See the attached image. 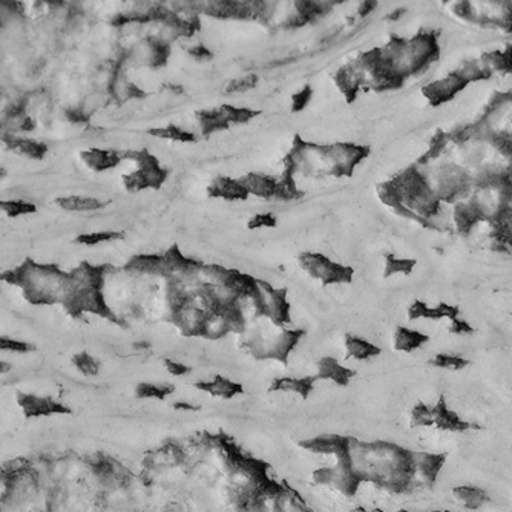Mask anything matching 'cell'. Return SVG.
I'll use <instances>...</instances> for the list:
<instances>
[{"mask_svg": "<svg viewBox=\"0 0 512 512\" xmlns=\"http://www.w3.org/2000/svg\"><path fill=\"white\" fill-rule=\"evenodd\" d=\"M428 338L425 336L417 330H411V328H397V331L395 334V347L400 351L405 353H411L415 350H419L422 347Z\"/></svg>", "mask_w": 512, "mask_h": 512, "instance_id": "obj_11", "label": "cell"}, {"mask_svg": "<svg viewBox=\"0 0 512 512\" xmlns=\"http://www.w3.org/2000/svg\"><path fill=\"white\" fill-rule=\"evenodd\" d=\"M195 386L201 391H206L210 396L221 397L224 400L233 399L244 391L242 390V385L222 376H213L210 380H200V382L195 384Z\"/></svg>", "mask_w": 512, "mask_h": 512, "instance_id": "obj_4", "label": "cell"}, {"mask_svg": "<svg viewBox=\"0 0 512 512\" xmlns=\"http://www.w3.org/2000/svg\"><path fill=\"white\" fill-rule=\"evenodd\" d=\"M8 489H10V478L0 472V503L5 500L6 496H8Z\"/></svg>", "mask_w": 512, "mask_h": 512, "instance_id": "obj_25", "label": "cell"}, {"mask_svg": "<svg viewBox=\"0 0 512 512\" xmlns=\"http://www.w3.org/2000/svg\"><path fill=\"white\" fill-rule=\"evenodd\" d=\"M152 134L160 137V139H166V140H172V141H194L195 137L190 134V132H186V130H183L180 128L176 126H167V128H163V129H155L152 130Z\"/></svg>", "mask_w": 512, "mask_h": 512, "instance_id": "obj_19", "label": "cell"}, {"mask_svg": "<svg viewBox=\"0 0 512 512\" xmlns=\"http://www.w3.org/2000/svg\"><path fill=\"white\" fill-rule=\"evenodd\" d=\"M240 181L242 183V186L246 187L247 194L258 195L262 196V198H270V196H275V192H277V180L270 178V176L251 174Z\"/></svg>", "mask_w": 512, "mask_h": 512, "instance_id": "obj_7", "label": "cell"}, {"mask_svg": "<svg viewBox=\"0 0 512 512\" xmlns=\"http://www.w3.org/2000/svg\"><path fill=\"white\" fill-rule=\"evenodd\" d=\"M83 160L91 169L94 170H106L115 167L120 163L121 156L114 150H103V149H89L83 152Z\"/></svg>", "mask_w": 512, "mask_h": 512, "instance_id": "obj_8", "label": "cell"}, {"mask_svg": "<svg viewBox=\"0 0 512 512\" xmlns=\"http://www.w3.org/2000/svg\"><path fill=\"white\" fill-rule=\"evenodd\" d=\"M301 266L310 277L323 281V284H342L351 279L353 270L350 267H344L333 262L325 255L305 253L301 256Z\"/></svg>", "mask_w": 512, "mask_h": 512, "instance_id": "obj_2", "label": "cell"}, {"mask_svg": "<svg viewBox=\"0 0 512 512\" xmlns=\"http://www.w3.org/2000/svg\"><path fill=\"white\" fill-rule=\"evenodd\" d=\"M3 279L23 290L25 298L32 304H62L69 296V273L57 266L37 264L26 259L22 266L3 275Z\"/></svg>", "mask_w": 512, "mask_h": 512, "instance_id": "obj_1", "label": "cell"}, {"mask_svg": "<svg viewBox=\"0 0 512 512\" xmlns=\"http://www.w3.org/2000/svg\"><path fill=\"white\" fill-rule=\"evenodd\" d=\"M5 175H6V170H5L2 166H0V180H2Z\"/></svg>", "mask_w": 512, "mask_h": 512, "instance_id": "obj_27", "label": "cell"}, {"mask_svg": "<svg viewBox=\"0 0 512 512\" xmlns=\"http://www.w3.org/2000/svg\"><path fill=\"white\" fill-rule=\"evenodd\" d=\"M137 397L140 399H156L164 400L169 395L174 393V386L167 384H155V382H143L137 385Z\"/></svg>", "mask_w": 512, "mask_h": 512, "instance_id": "obj_14", "label": "cell"}, {"mask_svg": "<svg viewBox=\"0 0 512 512\" xmlns=\"http://www.w3.org/2000/svg\"><path fill=\"white\" fill-rule=\"evenodd\" d=\"M415 267V261L404 259V258H396V256H388L386 258V266H385V277L390 275H399V273H410Z\"/></svg>", "mask_w": 512, "mask_h": 512, "instance_id": "obj_20", "label": "cell"}, {"mask_svg": "<svg viewBox=\"0 0 512 512\" xmlns=\"http://www.w3.org/2000/svg\"><path fill=\"white\" fill-rule=\"evenodd\" d=\"M57 205L69 212H93L103 207V202L93 196H82V195H69L63 198H57Z\"/></svg>", "mask_w": 512, "mask_h": 512, "instance_id": "obj_12", "label": "cell"}, {"mask_svg": "<svg viewBox=\"0 0 512 512\" xmlns=\"http://www.w3.org/2000/svg\"><path fill=\"white\" fill-rule=\"evenodd\" d=\"M3 141L6 146H8V149L12 150V152L25 155V156H28V159L42 160L48 152L47 144L38 143L36 140L22 139V137H16L12 134H5Z\"/></svg>", "mask_w": 512, "mask_h": 512, "instance_id": "obj_6", "label": "cell"}, {"mask_svg": "<svg viewBox=\"0 0 512 512\" xmlns=\"http://www.w3.org/2000/svg\"><path fill=\"white\" fill-rule=\"evenodd\" d=\"M0 209L10 216V218H16L21 215H28L36 212V206L31 202H26L23 200H11V201H0Z\"/></svg>", "mask_w": 512, "mask_h": 512, "instance_id": "obj_17", "label": "cell"}, {"mask_svg": "<svg viewBox=\"0 0 512 512\" xmlns=\"http://www.w3.org/2000/svg\"><path fill=\"white\" fill-rule=\"evenodd\" d=\"M123 233L115 232V231H104V232H93V233H86V235H80L77 238L78 244H84V246H95V244H102V242H109V241H117L121 240Z\"/></svg>", "mask_w": 512, "mask_h": 512, "instance_id": "obj_16", "label": "cell"}, {"mask_svg": "<svg viewBox=\"0 0 512 512\" xmlns=\"http://www.w3.org/2000/svg\"><path fill=\"white\" fill-rule=\"evenodd\" d=\"M312 97V89L310 88H304L301 93L294 94L293 95V110H301L303 108H305V104L308 103V100H310Z\"/></svg>", "mask_w": 512, "mask_h": 512, "instance_id": "obj_23", "label": "cell"}, {"mask_svg": "<svg viewBox=\"0 0 512 512\" xmlns=\"http://www.w3.org/2000/svg\"><path fill=\"white\" fill-rule=\"evenodd\" d=\"M210 194L215 196H221V198H226V200H242L248 195L241 181H235V180H229V178L215 180L213 185L210 186Z\"/></svg>", "mask_w": 512, "mask_h": 512, "instance_id": "obj_10", "label": "cell"}, {"mask_svg": "<svg viewBox=\"0 0 512 512\" xmlns=\"http://www.w3.org/2000/svg\"><path fill=\"white\" fill-rule=\"evenodd\" d=\"M256 82H258V77L256 75H246L241 78H236V80H232L229 83L227 86V93H246V91L252 89Z\"/></svg>", "mask_w": 512, "mask_h": 512, "instance_id": "obj_21", "label": "cell"}, {"mask_svg": "<svg viewBox=\"0 0 512 512\" xmlns=\"http://www.w3.org/2000/svg\"><path fill=\"white\" fill-rule=\"evenodd\" d=\"M12 370V364L10 362V360H3L0 359V376H6V374H10Z\"/></svg>", "mask_w": 512, "mask_h": 512, "instance_id": "obj_26", "label": "cell"}, {"mask_svg": "<svg viewBox=\"0 0 512 512\" xmlns=\"http://www.w3.org/2000/svg\"><path fill=\"white\" fill-rule=\"evenodd\" d=\"M345 350L349 356L358 360H369L373 356H377L380 349L374 345L370 340L358 336H347L345 338Z\"/></svg>", "mask_w": 512, "mask_h": 512, "instance_id": "obj_9", "label": "cell"}, {"mask_svg": "<svg viewBox=\"0 0 512 512\" xmlns=\"http://www.w3.org/2000/svg\"><path fill=\"white\" fill-rule=\"evenodd\" d=\"M275 224H277V221H275V216H273V215L262 213V215H256V216H253L252 221L248 222V227H251V229L273 227Z\"/></svg>", "mask_w": 512, "mask_h": 512, "instance_id": "obj_22", "label": "cell"}, {"mask_svg": "<svg viewBox=\"0 0 512 512\" xmlns=\"http://www.w3.org/2000/svg\"><path fill=\"white\" fill-rule=\"evenodd\" d=\"M432 365L439 366V369L443 370H451V371H457L462 370L466 366V359L461 354L456 353H437L434 359H432Z\"/></svg>", "mask_w": 512, "mask_h": 512, "instance_id": "obj_15", "label": "cell"}, {"mask_svg": "<svg viewBox=\"0 0 512 512\" xmlns=\"http://www.w3.org/2000/svg\"><path fill=\"white\" fill-rule=\"evenodd\" d=\"M72 365L75 370L86 377H95L100 373V360L86 351L77 353L72 356Z\"/></svg>", "mask_w": 512, "mask_h": 512, "instance_id": "obj_13", "label": "cell"}, {"mask_svg": "<svg viewBox=\"0 0 512 512\" xmlns=\"http://www.w3.org/2000/svg\"><path fill=\"white\" fill-rule=\"evenodd\" d=\"M189 52H190V56L198 58V60H205V58L210 57V51L207 49V47H202V45H196V47L190 48Z\"/></svg>", "mask_w": 512, "mask_h": 512, "instance_id": "obj_24", "label": "cell"}, {"mask_svg": "<svg viewBox=\"0 0 512 512\" xmlns=\"http://www.w3.org/2000/svg\"><path fill=\"white\" fill-rule=\"evenodd\" d=\"M36 350V345L26 342V340L14 339L10 336H0V351H10L14 354H30Z\"/></svg>", "mask_w": 512, "mask_h": 512, "instance_id": "obj_18", "label": "cell"}, {"mask_svg": "<svg viewBox=\"0 0 512 512\" xmlns=\"http://www.w3.org/2000/svg\"><path fill=\"white\" fill-rule=\"evenodd\" d=\"M452 497L456 498L458 507L468 511H478L489 502V494L483 488L462 485L452 489Z\"/></svg>", "mask_w": 512, "mask_h": 512, "instance_id": "obj_5", "label": "cell"}, {"mask_svg": "<svg viewBox=\"0 0 512 512\" xmlns=\"http://www.w3.org/2000/svg\"><path fill=\"white\" fill-rule=\"evenodd\" d=\"M17 404L22 408L25 417L28 419L68 415V412H71V408H68L62 400L51 396L32 395V393H19Z\"/></svg>", "mask_w": 512, "mask_h": 512, "instance_id": "obj_3", "label": "cell"}]
</instances>
